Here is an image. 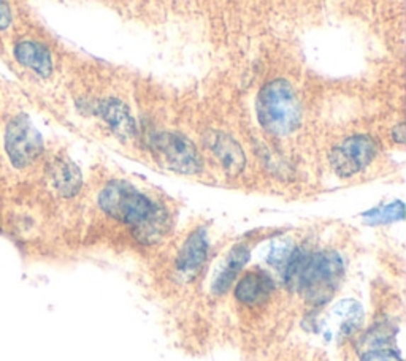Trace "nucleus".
I'll return each instance as SVG.
<instances>
[{
  "label": "nucleus",
  "mask_w": 406,
  "mask_h": 361,
  "mask_svg": "<svg viewBox=\"0 0 406 361\" xmlns=\"http://www.w3.org/2000/svg\"><path fill=\"white\" fill-rule=\"evenodd\" d=\"M343 274V260L338 253L295 249L284 266V282L311 303L322 304L334 295Z\"/></svg>",
  "instance_id": "nucleus-1"
},
{
  "label": "nucleus",
  "mask_w": 406,
  "mask_h": 361,
  "mask_svg": "<svg viewBox=\"0 0 406 361\" xmlns=\"http://www.w3.org/2000/svg\"><path fill=\"white\" fill-rule=\"evenodd\" d=\"M259 122L273 135H288L300 122V103L284 79L265 84L257 97Z\"/></svg>",
  "instance_id": "nucleus-2"
},
{
  "label": "nucleus",
  "mask_w": 406,
  "mask_h": 361,
  "mask_svg": "<svg viewBox=\"0 0 406 361\" xmlns=\"http://www.w3.org/2000/svg\"><path fill=\"white\" fill-rule=\"evenodd\" d=\"M98 205L110 217L129 224L134 229L148 220L156 211L154 203L148 197L123 180H113L106 185L98 195Z\"/></svg>",
  "instance_id": "nucleus-3"
},
{
  "label": "nucleus",
  "mask_w": 406,
  "mask_h": 361,
  "mask_svg": "<svg viewBox=\"0 0 406 361\" xmlns=\"http://www.w3.org/2000/svg\"><path fill=\"white\" fill-rule=\"evenodd\" d=\"M5 149L16 168L30 165L43 152L42 137L26 115L13 118L6 125Z\"/></svg>",
  "instance_id": "nucleus-4"
},
{
  "label": "nucleus",
  "mask_w": 406,
  "mask_h": 361,
  "mask_svg": "<svg viewBox=\"0 0 406 361\" xmlns=\"http://www.w3.org/2000/svg\"><path fill=\"white\" fill-rule=\"evenodd\" d=\"M151 143L171 170L183 175H196L202 170L201 154L186 137L178 133H157Z\"/></svg>",
  "instance_id": "nucleus-5"
},
{
  "label": "nucleus",
  "mask_w": 406,
  "mask_h": 361,
  "mask_svg": "<svg viewBox=\"0 0 406 361\" xmlns=\"http://www.w3.org/2000/svg\"><path fill=\"white\" fill-rule=\"evenodd\" d=\"M376 156V143L370 137L356 135L337 146L330 154L332 168L338 176L349 178L362 171Z\"/></svg>",
  "instance_id": "nucleus-6"
},
{
  "label": "nucleus",
  "mask_w": 406,
  "mask_h": 361,
  "mask_svg": "<svg viewBox=\"0 0 406 361\" xmlns=\"http://www.w3.org/2000/svg\"><path fill=\"white\" fill-rule=\"evenodd\" d=\"M362 307L356 301L348 299L332 307L322 323L329 333H334L337 336H349L362 325Z\"/></svg>",
  "instance_id": "nucleus-7"
},
{
  "label": "nucleus",
  "mask_w": 406,
  "mask_h": 361,
  "mask_svg": "<svg viewBox=\"0 0 406 361\" xmlns=\"http://www.w3.org/2000/svg\"><path fill=\"white\" fill-rule=\"evenodd\" d=\"M208 146L219 162L224 166V170L230 176H237L244 168V154L242 146H239L234 138L225 135V133L213 132L208 138Z\"/></svg>",
  "instance_id": "nucleus-8"
},
{
  "label": "nucleus",
  "mask_w": 406,
  "mask_h": 361,
  "mask_svg": "<svg viewBox=\"0 0 406 361\" xmlns=\"http://www.w3.org/2000/svg\"><path fill=\"white\" fill-rule=\"evenodd\" d=\"M98 113L103 118L115 135L121 139H129L135 135V120L132 118L128 105L118 98H106L98 106Z\"/></svg>",
  "instance_id": "nucleus-9"
},
{
  "label": "nucleus",
  "mask_w": 406,
  "mask_h": 361,
  "mask_svg": "<svg viewBox=\"0 0 406 361\" xmlns=\"http://www.w3.org/2000/svg\"><path fill=\"white\" fill-rule=\"evenodd\" d=\"M273 292V280L262 271H249L235 287V298L244 304L256 306L267 301Z\"/></svg>",
  "instance_id": "nucleus-10"
},
{
  "label": "nucleus",
  "mask_w": 406,
  "mask_h": 361,
  "mask_svg": "<svg viewBox=\"0 0 406 361\" xmlns=\"http://www.w3.org/2000/svg\"><path fill=\"white\" fill-rule=\"evenodd\" d=\"M206 256H208V239H206L205 230L198 229L186 239L179 251L176 262L178 270L183 273L197 271L203 265Z\"/></svg>",
  "instance_id": "nucleus-11"
},
{
  "label": "nucleus",
  "mask_w": 406,
  "mask_h": 361,
  "mask_svg": "<svg viewBox=\"0 0 406 361\" xmlns=\"http://www.w3.org/2000/svg\"><path fill=\"white\" fill-rule=\"evenodd\" d=\"M15 57L19 64L29 67L40 76H50L52 71V60L50 51L37 42H21L15 48Z\"/></svg>",
  "instance_id": "nucleus-12"
},
{
  "label": "nucleus",
  "mask_w": 406,
  "mask_h": 361,
  "mask_svg": "<svg viewBox=\"0 0 406 361\" xmlns=\"http://www.w3.org/2000/svg\"><path fill=\"white\" fill-rule=\"evenodd\" d=\"M51 179L52 184L56 187V190L61 193L62 197L67 198L77 195L83 184L81 171H79L75 164L65 159H59L52 164Z\"/></svg>",
  "instance_id": "nucleus-13"
},
{
  "label": "nucleus",
  "mask_w": 406,
  "mask_h": 361,
  "mask_svg": "<svg viewBox=\"0 0 406 361\" xmlns=\"http://www.w3.org/2000/svg\"><path fill=\"white\" fill-rule=\"evenodd\" d=\"M249 260V249L246 246H235L230 251L227 262L222 266V270L219 271L218 277L215 279V285L213 290L218 295H222L224 292H227L229 287L234 282V279L238 276V273L244 268V265Z\"/></svg>",
  "instance_id": "nucleus-14"
},
{
  "label": "nucleus",
  "mask_w": 406,
  "mask_h": 361,
  "mask_svg": "<svg viewBox=\"0 0 406 361\" xmlns=\"http://www.w3.org/2000/svg\"><path fill=\"white\" fill-rule=\"evenodd\" d=\"M135 236L145 244L157 243L167 233V214L156 208L152 216L134 229Z\"/></svg>",
  "instance_id": "nucleus-15"
},
{
  "label": "nucleus",
  "mask_w": 406,
  "mask_h": 361,
  "mask_svg": "<svg viewBox=\"0 0 406 361\" xmlns=\"http://www.w3.org/2000/svg\"><path fill=\"white\" fill-rule=\"evenodd\" d=\"M403 203L402 202H395L390 203L384 208H379L375 211H370L365 214L367 217L368 224L371 225H378V224H390V222H397V220L403 219Z\"/></svg>",
  "instance_id": "nucleus-16"
},
{
  "label": "nucleus",
  "mask_w": 406,
  "mask_h": 361,
  "mask_svg": "<svg viewBox=\"0 0 406 361\" xmlns=\"http://www.w3.org/2000/svg\"><path fill=\"white\" fill-rule=\"evenodd\" d=\"M390 336H392V331L381 328V326H376V328H373L370 333L365 334V338H363V343L367 344V347H368L367 352L384 349V347L389 344Z\"/></svg>",
  "instance_id": "nucleus-17"
},
{
  "label": "nucleus",
  "mask_w": 406,
  "mask_h": 361,
  "mask_svg": "<svg viewBox=\"0 0 406 361\" xmlns=\"http://www.w3.org/2000/svg\"><path fill=\"white\" fill-rule=\"evenodd\" d=\"M361 361H403V360L398 357L394 350L378 349V350H368Z\"/></svg>",
  "instance_id": "nucleus-18"
},
{
  "label": "nucleus",
  "mask_w": 406,
  "mask_h": 361,
  "mask_svg": "<svg viewBox=\"0 0 406 361\" xmlns=\"http://www.w3.org/2000/svg\"><path fill=\"white\" fill-rule=\"evenodd\" d=\"M11 24V13L9 5L4 0H0V30H4Z\"/></svg>",
  "instance_id": "nucleus-19"
},
{
  "label": "nucleus",
  "mask_w": 406,
  "mask_h": 361,
  "mask_svg": "<svg viewBox=\"0 0 406 361\" xmlns=\"http://www.w3.org/2000/svg\"><path fill=\"white\" fill-rule=\"evenodd\" d=\"M394 138H395L397 143H403L405 142V125L403 124L397 125L395 129H394Z\"/></svg>",
  "instance_id": "nucleus-20"
}]
</instances>
